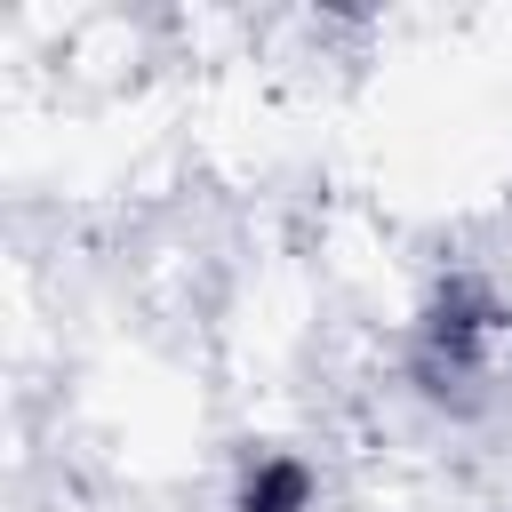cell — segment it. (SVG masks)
Segmentation results:
<instances>
[{"instance_id": "obj_1", "label": "cell", "mask_w": 512, "mask_h": 512, "mask_svg": "<svg viewBox=\"0 0 512 512\" xmlns=\"http://www.w3.org/2000/svg\"><path fill=\"white\" fill-rule=\"evenodd\" d=\"M504 336H512V320L480 280H440L416 320V384L432 400H464L472 384H488Z\"/></svg>"}, {"instance_id": "obj_2", "label": "cell", "mask_w": 512, "mask_h": 512, "mask_svg": "<svg viewBox=\"0 0 512 512\" xmlns=\"http://www.w3.org/2000/svg\"><path fill=\"white\" fill-rule=\"evenodd\" d=\"M312 496H320L312 464H304V456H288V448H264V456H248V464H240L232 512H312Z\"/></svg>"}]
</instances>
